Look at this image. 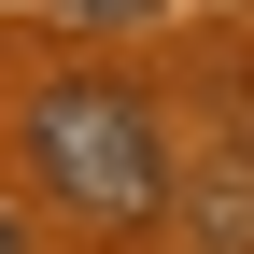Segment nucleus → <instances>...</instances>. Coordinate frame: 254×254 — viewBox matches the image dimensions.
<instances>
[{"label": "nucleus", "instance_id": "obj_3", "mask_svg": "<svg viewBox=\"0 0 254 254\" xmlns=\"http://www.w3.org/2000/svg\"><path fill=\"white\" fill-rule=\"evenodd\" d=\"M71 14H85V28H127V14H141V0H71Z\"/></svg>", "mask_w": 254, "mask_h": 254}, {"label": "nucleus", "instance_id": "obj_2", "mask_svg": "<svg viewBox=\"0 0 254 254\" xmlns=\"http://www.w3.org/2000/svg\"><path fill=\"white\" fill-rule=\"evenodd\" d=\"M184 240L198 254H254V127L226 155H184Z\"/></svg>", "mask_w": 254, "mask_h": 254}, {"label": "nucleus", "instance_id": "obj_1", "mask_svg": "<svg viewBox=\"0 0 254 254\" xmlns=\"http://www.w3.org/2000/svg\"><path fill=\"white\" fill-rule=\"evenodd\" d=\"M28 170H43V198L99 212V226H155L170 212V155H155V113L127 85H43L28 99Z\"/></svg>", "mask_w": 254, "mask_h": 254}, {"label": "nucleus", "instance_id": "obj_4", "mask_svg": "<svg viewBox=\"0 0 254 254\" xmlns=\"http://www.w3.org/2000/svg\"><path fill=\"white\" fill-rule=\"evenodd\" d=\"M0 254H28V240H14V212H0Z\"/></svg>", "mask_w": 254, "mask_h": 254}]
</instances>
